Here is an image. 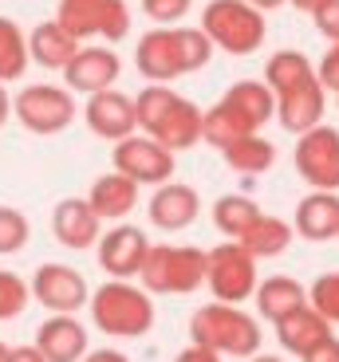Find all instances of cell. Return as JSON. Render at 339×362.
<instances>
[{"mask_svg": "<svg viewBox=\"0 0 339 362\" xmlns=\"http://www.w3.org/2000/svg\"><path fill=\"white\" fill-rule=\"evenodd\" d=\"M138 110V130L150 134L154 142H162L166 150H193L202 142V118L205 110L197 103L182 99L170 83H150L134 95Z\"/></svg>", "mask_w": 339, "mask_h": 362, "instance_id": "cell-1", "label": "cell"}, {"mask_svg": "<svg viewBox=\"0 0 339 362\" xmlns=\"http://www.w3.org/2000/svg\"><path fill=\"white\" fill-rule=\"evenodd\" d=\"M190 343L209 346L221 358H253L260 351V323L241 303H205L190 315Z\"/></svg>", "mask_w": 339, "mask_h": 362, "instance_id": "cell-2", "label": "cell"}, {"mask_svg": "<svg viewBox=\"0 0 339 362\" xmlns=\"http://www.w3.org/2000/svg\"><path fill=\"white\" fill-rule=\"evenodd\" d=\"M91 323L110 339H142L154 327V299L134 280H107L91 291Z\"/></svg>", "mask_w": 339, "mask_h": 362, "instance_id": "cell-3", "label": "cell"}, {"mask_svg": "<svg viewBox=\"0 0 339 362\" xmlns=\"http://www.w3.org/2000/svg\"><path fill=\"white\" fill-rule=\"evenodd\" d=\"M205 272H209V252L197 245H150L138 284L150 296H193L205 288Z\"/></svg>", "mask_w": 339, "mask_h": 362, "instance_id": "cell-4", "label": "cell"}, {"mask_svg": "<svg viewBox=\"0 0 339 362\" xmlns=\"http://www.w3.org/2000/svg\"><path fill=\"white\" fill-rule=\"evenodd\" d=\"M197 28L225 55H253L257 47H265V36H268L265 12L253 8L248 0H209L202 8V24Z\"/></svg>", "mask_w": 339, "mask_h": 362, "instance_id": "cell-5", "label": "cell"}, {"mask_svg": "<svg viewBox=\"0 0 339 362\" xmlns=\"http://www.w3.org/2000/svg\"><path fill=\"white\" fill-rule=\"evenodd\" d=\"M55 24L71 32L79 44H87V40L119 44L130 32V8L122 0H59Z\"/></svg>", "mask_w": 339, "mask_h": 362, "instance_id": "cell-6", "label": "cell"}, {"mask_svg": "<svg viewBox=\"0 0 339 362\" xmlns=\"http://www.w3.org/2000/svg\"><path fill=\"white\" fill-rule=\"evenodd\" d=\"M257 256H248L241 240H221L209 248V272H205V288L217 303H245L257 296Z\"/></svg>", "mask_w": 339, "mask_h": 362, "instance_id": "cell-7", "label": "cell"}, {"mask_svg": "<svg viewBox=\"0 0 339 362\" xmlns=\"http://www.w3.org/2000/svg\"><path fill=\"white\" fill-rule=\"evenodd\" d=\"M12 115L24 130L32 134H59L75 122L79 107L67 87H52V83H28L20 95H12Z\"/></svg>", "mask_w": 339, "mask_h": 362, "instance_id": "cell-8", "label": "cell"}, {"mask_svg": "<svg viewBox=\"0 0 339 362\" xmlns=\"http://www.w3.org/2000/svg\"><path fill=\"white\" fill-rule=\"evenodd\" d=\"M110 165L115 173H127L130 181L138 185H166V181H174V150H166L162 142H154L150 134H130L122 142H115L110 150Z\"/></svg>", "mask_w": 339, "mask_h": 362, "instance_id": "cell-9", "label": "cell"}, {"mask_svg": "<svg viewBox=\"0 0 339 362\" xmlns=\"http://www.w3.org/2000/svg\"><path fill=\"white\" fill-rule=\"evenodd\" d=\"M28 288H32V299L44 303L52 315H79L91 303V288L83 280V272L71 264H40Z\"/></svg>", "mask_w": 339, "mask_h": 362, "instance_id": "cell-10", "label": "cell"}, {"mask_svg": "<svg viewBox=\"0 0 339 362\" xmlns=\"http://www.w3.org/2000/svg\"><path fill=\"white\" fill-rule=\"evenodd\" d=\"M296 173L312 189L339 193V130L335 127H316L296 138Z\"/></svg>", "mask_w": 339, "mask_h": 362, "instance_id": "cell-11", "label": "cell"}, {"mask_svg": "<svg viewBox=\"0 0 339 362\" xmlns=\"http://www.w3.org/2000/svg\"><path fill=\"white\" fill-rule=\"evenodd\" d=\"M95 252H99V268L107 272L110 280H138L142 260H146V252H150V236L138 225L119 221V225H110L107 233L99 236Z\"/></svg>", "mask_w": 339, "mask_h": 362, "instance_id": "cell-12", "label": "cell"}, {"mask_svg": "<svg viewBox=\"0 0 339 362\" xmlns=\"http://www.w3.org/2000/svg\"><path fill=\"white\" fill-rule=\"evenodd\" d=\"M83 122L91 127V134L107 138V142H122V138L138 134L134 95H122L119 87L99 90V95H91L87 107H83Z\"/></svg>", "mask_w": 339, "mask_h": 362, "instance_id": "cell-13", "label": "cell"}, {"mask_svg": "<svg viewBox=\"0 0 339 362\" xmlns=\"http://www.w3.org/2000/svg\"><path fill=\"white\" fill-rule=\"evenodd\" d=\"M134 67L150 83H174L185 75L182 64V44H178V28H150L134 47Z\"/></svg>", "mask_w": 339, "mask_h": 362, "instance_id": "cell-14", "label": "cell"}, {"mask_svg": "<svg viewBox=\"0 0 339 362\" xmlns=\"http://www.w3.org/2000/svg\"><path fill=\"white\" fill-rule=\"evenodd\" d=\"M119 55L115 47H79L75 59L64 67V79H67V90L71 95H99V90H110L119 83Z\"/></svg>", "mask_w": 339, "mask_h": 362, "instance_id": "cell-15", "label": "cell"}, {"mask_svg": "<svg viewBox=\"0 0 339 362\" xmlns=\"http://www.w3.org/2000/svg\"><path fill=\"white\" fill-rule=\"evenodd\" d=\"M52 236L71 252H87L91 245H99L103 221L87 197H64L52 209Z\"/></svg>", "mask_w": 339, "mask_h": 362, "instance_id": "cell-16", "label": "cell"}, {"mask_svg": "<svg viewBox=\"0 0 339 362\" xmlns=\"http://www.w3.org/2000/svg\"><path fill=\"white\" fill-rule=\"evenodd\" d=\"M197 213H202V197L185 181H166V185H158L150 205H146L150 225L162 228V233H182V228H190L197 221Z\"/></svg>", "mask_w": 339, "mask_h": 362, "instance_id": "cell-17", "label": "cell"}, {"mask_svg": "<svg viewBox=\"0 0 339 362\" xmlns=\"http://www.w3.org/2000/svg\"><path fill=\"white\" fill-rule=\"evenodd\" d=\"M323 107H328V95H323L320 79H308L304 87L276 95V118H280V127H285L288 134H296V138L320 127Z\"/></svg>", "mask_w": 339, "mask_h": 362, "instance_id": "cell-18", "label": "cell"}, {"mask_svg": "<svg viewBox=\"0 0 339 362\" xmlns=\"http://www.w3.org/2000/svg\"><path fill=\"white\" fill-rule=\"evenodd\" d=\"M36 346L47 362H83L87 358V327L79 315H47L36 327Z\"/></svg>", "mask_w": 339, "mask_h": 362, "instance_id": "cell-19", "label": "cell"}, {"mask_svg": "<svg viewBox=\"0 0 339 362\" xmlns=\"http://www.w3.org/2000/svg\"><path fill=\"white\" fill-rule=\"evenodd\" d=\"M292 228L304 236V240H335L339 236V193H323V189H312L308 197L296 205V221Z\"/></svg>", "mask_w": 339, "mask_h": 362, "instance_id": "cell-20", "label": "cell"}, {"mask_svg": "<svg viewBox=\"0 0 339 362\" xmlns=\"http://www.w3.org/2000/svg\"><path fill=\"white\" fill-rule=\"evenodd\" d=\"M221 103H225L253 134H260V127H265L268 118H276V95H272V87L260 83V79L233 83V87L221 95Z\"/></svg>", "mask_w": 339, "mask_h": 362, "instance_id": "cell-21", "label": "cell"}, {"mask_svg": "<svg viewBox=\"0 0 339 362\" xmlns=\"http://www.w3.org/2000/svg\"><path fill=\"white\" fill-rule=\"evenodd\" d=\"M253 299H257V315L276 327L292 311L308 308V288L300 280H292V276H268V280L257 284V296Z\"/></svg>", "mask_w": 339, "mask_h": 362, "instance_id": "cell-22", "label": "cell"}, {"mask_svg": "<svg viewBox=\"0 0 339 362\" xmlns=\"http://www.w3.org/2000/svg\"><path fill=\"white\" fill-rule=\"evenodd\" d=\"M138 181H130L127 173H103L99 181L91 185V193H87V201H91V209L99 213V221H115L119 225L122 217H130L138 205Z\"/></svg>", "mask_w": 339, "mask_h": 362, "instance_id": "cell-23", "label": "cell"}, {"mask_svg": "<svg viewBox=\"0 0 339 362\" xmlns=\"http://www.w3.org/2000/svg\"><path fill=\"white\" fill-rule=\"evenodd\" d=\"M79 47H83L79 40H75L71 32H64L55 20L36 24L32 28V36H28V55H32V64L47 67V71H64V67L75 59Z\"/></svg>", "mask_w": 339, "mask_h": 362, "instance_id": "cell-24", "label": "cell"}, {"mask_svg": "<svg viewBox=\"0 0 339 362\" xmlns=\"http://www.w3.org/2000/svg\"><path fill=\"white\" fill-rule=\"evenodd\" d=\"M276 339H280V346H285L288 354L304 358L312 346H320L323 339H331V323L312 308V303H308V308L292 311L288 319H280V323H276Z\"/></svg>", "mask_w": 339, "mask_h": 362, "instance_id": "cell-25", "label": "cell"}, {"mask_svg": "<svg viewBox=\"0 0 339 362\" xmlns=\"http://www.w3.org/2000/svg\"><path fill=\"white\" fill-rule=\"evenodd\" d=\"M292 236H296V228L288 225V221L272 217V213H260V217L253 221V228L241 236V245L248 248V256H257V260H276V256L288 252Z\"/></svg>", "mask_w": 339, "mask_h": 362, "instance_id": "cell-26", "label": "cell"}, {"mask_svg": "<svg viewBox=\"0 0 339 362\" xmlns=\"http://www.w3.org/2000/svg\"><path fill=\"white\" fill-rule=\"evenodd\" d=\"M308 79H316V67L312 59L296 47H285V52H272L265 64V83L272 87V95H285V90L304 87Z\"/></svg>", "mask_w": 339, "mask_h": 362, "instance_id": "cell-27", "label": "cell"}, {"mask_svg": "<svg viewBox=\"0 0 339 362\" xmlns=\"http://www.w3.org/2000/svg\"><path fill=\"white\" fill-rule=\"evenodd\" d=\"M221 158H225V165H229L233 173H241V177H257V173H265L268 165L276 162V150H272L268 138L245 134V138H237L233 146H225Z\"/></svg>", "mask_w": 339, "mask_h": 362, "instance_id": "cell-28", "label": "cell"}, {"mask_svg": "<svg viewBox=\"0 0 339 362\" xmlns=\"http://www.w3.org/2000/svg\"><path fill=\"white\" fill-rule=\"evenodd\" d=\"M257 217H260V205L253 197H245V193H225L213 205V225H217V233L229 236V240H241Z\"/></svg>", "mask_w": 339, "mask_h": 362, "instance_id": "cell-29", "label": "cell"}, {"mask_svg": "<svg viewBox=\"0 0 339 362\" xmlns=\"http://www.w3.org/2000/svg\"><path fill=\"white\" fill-rule=\"evenodd\" d=\"M28 36L20 32L16 20L0 16V83H12V79H24L28 71Z\"/></svg>", "mask_w": 339, "mask_h": 362, "instance_id": "cell-30", "label": "cell"}, {"mask_svg": "<svg viewBox=\"0 0 339 362\" xmlns=\"http://www.w3.org/2000/svg\"><path fill=\"white\" fill-rule=\"evenodd\" d=\"M245 134H253V130H248L245 122L225 107V103H213V107L205 110V118H202V142H209L213 150H225V146H233L237 138H245Z\"/></svg>", "mask_w": 339, "mask_h": 362, "instance_id": "cell-31", "label": "cell"}, {"mask_svg": "<svg viewBox=\"0 0 339 362\" xmlns=\"http://www.w3.org/2000/svg\"><path fill=\"white\" fill-rule=\"evenodd\" d=\"M28 236H32V225L20 209L12 205H0V256H16L24 252Z\"/></svg>", "mask_w": 339, "mask_h": 362, "instance_id": "cell-32", "label": "cell"}, {"mask_svg": "<svg viewBox=\"0 0 339 362\" xmlns=\"http://www.w3.org/2000/svg\"><path fill=\"white\" fill-rule=\"evenodd\" d=\"M28 296H32L28 280H20L16 272H8V268H0V323L16 319L28 308Z\"/></svg>", "mask_w": 339, "mask_h": 362, "instance_id": "cell-33", "label": "cell"}, {"mask_svg": "<svg viewBox=\"0 0 339 362\" xmlns=\"http://www.w3.org/2000/svg\"><path fill=\"white\" fill-rule=\"evenodd\" d=\"M308 303H312L331 327H339V272H323L320 280L308 288Z\"/></svg>", "mask_w": 339, "mask_h": 362, "instance_id": "cell-34", "label": "cell"}, {"mask_svg": "<svg viewBox=\"0 0 339 362\" xmlns=\"http://www.w3.org/2000/svg\"><path fill=\"white\" fill-rule=\"evenodd\" d=\"M193 0H142V12L150 16L154 28H178L185 16H190Z\"/></svg>", "mask_w": 339, "mask_h": 362, "instance_id": "cell-35", "label": "cell"}, {"mask_svg": "<svg viewBox=\"0 0 339 362\" xmlns=\"http://www.w3.org/2000/svg\"><path fill=\"white\" fill-rule=\"evenodd\" d=\"M316 79L323 83V90H335L339 95V44H331L328 52H323L320 67H316Z\"/></svg>", "mask_w": 339, "mask_h": 362, "instance_id": "cell-36", "label": "cell"}, {"mask_svg": "<svg viewBox=\"0 0 339 362\" xmlns=\"http://www.w3.org/2000/svg\"><path fill=\"white\" fill-rule=\"evenodd\" d=\"M316 32H320L323 40H331V44H339V0H331L328 8L316 12Z\"/></svg>", "mask_w": 339, "mask_h": 362, "instance_id": "cell-37", "label": "cell"}, {"mask_svg": "<svg viewBox=\"0 0 339 362\" xmlns=\"http://www.w3.org/2000/svg\"><path fill=\"white\" fill-rule=\"evenodd\" d=\"M300 362H339V339L331 335V339H323L320 346H312V351L304 354Z\"/></svg>", "mask_w": 339, "mask_h": 362, "instance_id": "cell-38", "label": "cell"}, {"mask_svg": "<svg viewBox=\"0 0 339 362\" xmlns=\"http://www.w3.org/2000/svg\"><path fill=\"white\" fill-rule=\"evenodd\" d=\"M174 362H221V354H217V351H209V346L190 343L185 351H178V358H174Z\"/></svg>", "mask_w": 339, "mask_h": 362, "instance_id": "cell-39", "label": "cell"}, {"mask_svg": "<svg viewBox=\"0 0 339 362\" xmlns=\"http://www.w3.org/2000/svg\"><path fill=\"white\" fill-rule=\"evenodd\" d=\"M8 362H47V358L40 354V346H36V343H24V346H12Z\"/></svg>", "mask_w": 339, "mask_h": 362, "instance_id": "cell-40", "label": "cell"}, {"mask_svg": "<svg viewBox=\"0 0 339 362\" xmlns=\"http://www.w3.org/2000/svg\"><path fill=\"white\" fill-rule=\"evenodd\" d=\"M83 362H130V358L122 351H115V346H99V351H87Z\"/></svg>", "mask_w": 339, "mask_h": 362, "instance_id": "cell-41", "label": "cell"}, {"mask_svg": "<svg viewBox=\"0 0 339 362\" xmlns=\"http://www.w3.org/2000/svg\"><path fill=\"white\" fill-rule=\"evenodd\" d=\"M12 118V95H8V83H0V127Z\"/></svg>", "mask_w": 339, "mask_h": 362, "instance_id": "cell-42", "label": "cell"}, {"mask_svg": "<svg viewBox=\"0 0 339 362\" xmlns=\"http://www.w3.org/2000/svg\"><path fill=\"white\" fill-rule=\"evenodd\" d=\"M288 4H296V8H300V12H308V16H316V12H320V8H328L331 0H288Z\"/></svg>", "mask_w": 339, "mask_h": 362, "instance_id": "cell-43", "label": "cell"}, {"mask_svg": "<svg viewBox=\"0 0 339 362\" xmlns=\"http://www.w3.org/2000/svg\"><path fill=\"white\" fill-rule=\"evenodd\" d=\"M253 8H260V12H272V8H280V4H288V0H248Z\"/></svg>", "mask_w": 339, "mask_h": 362, "instance_id": "cell-44", "label": "cell"}, {"mask_svg": "<svg viewBox=\"0 0 339 362\" xmlns=\"http://www.w3.org/2000/svg\"><path fill=\"white\" fill-rule=\"evenodd\" d=\"M248 362H280V358H276V354H253Z\"/></svg>", "mask_w": 339, "mask_h": 362, "instance_id": "cell-45", "label": "cell"}, {"mask_svg": "<svg viewBox=\"0 0 339 362\" xmlns=\"http://www.w3.org/2000/svg\"><path fill=\"white\" fill-rule=\"evenodd\" d=\"M8 354H12V346H8V343H0V362H8Z\"/></svg>", "mask_w": 339, "mask_h": 362, "instance_id": "cell-46", "label": "cell"}, {"mask_svg": "<svg viewBox=\"0 0 339 362\" xmlns=\"http://www.w3.org/2000/svg\"><path fill=\"white\" fill-rule=\"evenodd\" d=\"M335 99H339V95H335Z\"/></svg>", "mask_w": 339, "mask_h": 362, "instance_id": "cell-47", "label": "cell"}, {"mask_svg": "<svg viewBox=\"0 0 339 362\" xmlns=\"http://www.w3.org/2000/svg\"><path fill=\"white\" fill-rule=\"evenodd\" d=\"M335 240H339V236H335Z\"/></svg>", "mask_w": 339, "mask_h": 362, "instance_id": "cell-48", "label": "cell"}]
</instances>
